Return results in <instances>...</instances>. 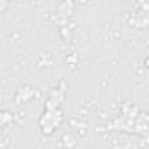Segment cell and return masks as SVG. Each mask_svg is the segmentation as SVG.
Here are the masks:
<instances>
[{
	"mask_svg": "<svg viewBox=\"0 0 149 149\" xmlns=\"http://www.w3.org/2000/svg\"><path fill=\"white\" fill-rule=\"evenodd\" d=\"M45 121V126H42V130L44 134L49 135L54 132V129L59 125L61 122V113L58 109H49L48 112L45 111V113L43 114L41 122Z\"/></svg>",
	"mask_w": 149,
	"mask_h": 149,
	"instance_id": "1",
	"label": "cell"
}]
</instances>
